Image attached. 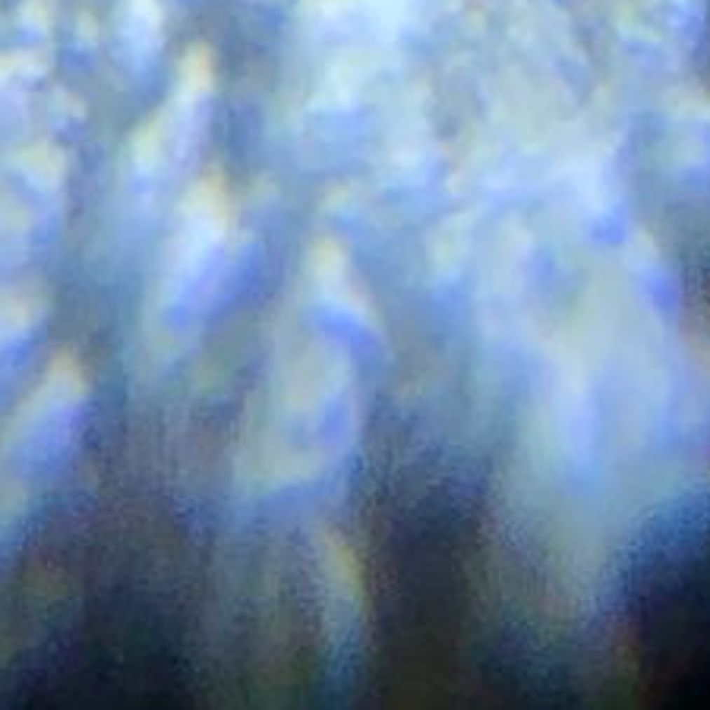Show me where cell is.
<instances>
[{
  "instance_id": "obj_1",
  "label": "cell",
  "mask_w": 710,
  "mask_h": 710,
  "mask_svg": "<svg viewBox=\"0 0 710 710\" xmlns=\"http://www.w3.org/2000/svg\"><path fill=\"white\" fill-rule=\"evenodd\" d=\"M360 430V369L350 344L306 310L281 325L247 407L240 477L256 493L325 480Z\"/></svg>"
},
{
  "instance_id": "obj_2",
  "label": "cell",
  "mask_w": 710,
  "mask_h": 710,
  "mask_svg": "<svg viewBox=\"0 0 710 710\" xmlns=\"http://www.w3.org/2000/svg\"><path fill=\"white\" fill-rule=\"evenodd\" d=\"M231 253V212L218 190H203L186 215L184 231L177 234L174 253L168 268L158 281V294L152 303V332L149 344L155 354L171 350V341L180 338V322H190L196 316V303L209 297L215 287L218 272H224V262Z\"/></svg>"
}]
</instances>
